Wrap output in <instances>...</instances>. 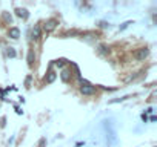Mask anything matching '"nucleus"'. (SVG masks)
<instances>
[{
    "instance_id": "nucleus-1",
    "label": "nucleus",
    "mask_w": 157,
    "mask_h": 147,
    "mask_svg": "<svg viewBox=\"0 0 157 147\" xmlns=\"http://www.w3.org/2000/svg\"><path fill=\"white\" fill-rule=\"evenodd\" d=\"M57 26H59V20H57V19H48V20L43 23V31H45L46 34H49V32H52Z\"/></svg>"
},
{
    "instance_id": "nucleus-2",
    "label": "nucleus",
    "mask_w": 157,
    "mask_h": 147,
    "mask_svg": "<svg viewBox=\"0 0 157 147\" xmlns=\"http://www.w3.org/2000/svg\"><path fill=\"white\" fill-rule=\"evenodd\" d=\"M80 92H82L83 95H94V94H96V86L90 84L88 81H82Z\"/></svg>"
},
{
    "instance_id": "nucleus-3",
    "label": "nucleus",
    "mask_w": 157,
    "mask_h": 147,
    "mask_svg": "<svg viewBox=\"0 0 157 147\" xmlns=\"http://www.w3.org/2000/svg\"><path fill=\"white\" fill-rule=\"evenodd\" d=\"M148 55H149V49L148 48H139V49L134 51V58L139 60V61H143Z\"/></svg>"
},
{
    "instance_id": "nucleus-4",
    "label": "nucleus",
    "mask_w": 157,
    "mask_h": 147,
    "mask_svg": "<svg viewBox=\"0 0 157 147\" xmlns=\"http://www.w3.org/2000/svg\"><path fill=\"white\" fill-rule=\"evenodd\" d=\"M40 37H42V28H40L39 25H36V26L31 29V38H33L34 41H39Z\"/></svg>"
},
{
    "instance_id": "nucleus-5",
    "label": "nucleus",
    "mask_w": 157,
    "mask_h": 147,
    "mask_svg": "<svg viewBox=\"0 0 157 147\" xmlns=\"http://www.w3.org/2000/svg\"><path fill=\"white\" fill-rule=\"evenodd\" d=\"M71 77H72V75H71V70H69V69H63L62 74H60V78H62L63 83H69V81H71Z\"/></svg>"
},
{
    "instance_id": "nucleus-6",
    "label": "nucleus",
    "mask_w": 157,
    "mask_h": 147,
    "mask_svg": "<svg viewBox=\"0 0 157 147\" xmlns=\"http://www.w3.org/2000/svg\"><path fill=\"white\" fill-rule=\"evenodd\" d=\"M16 14H17V17H20V19H23V20H26V19L29 17V14H28V11H26L25 8H17V9H16Z\"/></svg>"
},
{
    "instance_id": "nucleus-7",
    "label": "nucleus",
    "mask_w": 157,
    "mask_h": 147,
    "mask_svg": "<svg viewBox=\"0 0 157 147\" xmlns=\"http://www.w3.org/2000/svg\"><path fill=\"white\" fill-rule=\"evenodd\" d=\"M8 35H10L11 38L17 40V38L20 37V31H19V28H10V31H8Z\"/></svg>"
},
{
    "instance_id": "nucleus-8",
    "label": "nucleus",
    "mask_w": 157,
    "mask_h": 147,
    "mask_svg": "<svg viewBox=\"0 0 157 147\" xmlns=\"http://www.w3.org/2000/svg\"><path fill=\"white\" fill-rule=\"evenodd\" d=\"M56 77H57V75H56V72H54V70H49V72H48V77L45 78V81H46L48 84H51V83L56 80Z\"/></svg>"
},
{
    "instance_id": "nucleus-9",
    "label": "nucleus",
    "mask_w": 157,
    "mask_h": 147,
    "mask_svg": "<svg viewBox=\"0 0 157 147\" xmlns=\"http://www.w3.org/2000/svg\"><path fill=\"white\" fill-rule=\"evenodd\" d=\"M34 60H36V54H34V51H29V52H28V66H29V67H33Z\"/></svg>"
},
{
    "instance_id": "nucleus-10",
    "label": "nucleus",
    "mask_w": 157,
    "mask_h": 147,
    "mask_svg": "<svg viewBox=\"0 0 157 147\" xmlns=\"http://www.w3.org/2000/svg\"><path fill=\"white\" fill-rule=\"evenodd\" d=\"M99 54H102V55H105V54H109V48H106V46H99Z\"/></svg>"
},
{
    "instance_id": "nucleus-11",
    "label": "nucleus",
    "mask_w": 157,
    "mask_h": 147,
    "mask_svg": "<svg viewBox=\"0 0 157 147\" xmlns=\"http://www.w3.org/2000/svg\"><path fill=\"white\" fill-rule=\"evenodd\" d=\"M6 55H8V57H11V58H14L17 54H16L14 48H8V49H6Z\"/></svg>"
},
{
    "instance_id": "nucleus-12",
    "label": "nucleus",
    "mask_w": 157,
    "mask_h": 147,
    "mask_svg": "<svg viewBox=\"0 0 157 147\" xmlns=\"http://www.w3.org/2000/svg\"><path fill=\"white\" fill-rule=\"evenodd\" d=\"M3 19H5V20H6V22H10V23H11V22H13V17H11V16H10V14H8V13H5V14H3Z\"/></svg>"
},
{
    "instance_id": "nucleus-13",
    "label": "nucleus",
    "mask_w": 157,
    "mask_h": 147,
    "mask_svg": "<svg viewBox=\"0 0 157 147\" xmlns=\"http://www.w3.org/2000/svg\"><path fill=\"white\" fill-rule=\"evenodd\" d=\"M131 23H132V22H125V23H123V25L120 26V31H123V29H126V28H128V26H129Z\"/></svg>"
},
{
    "instance_id": "nucleus-14",
    "label": "nucleus",
    "mask_w": 157,
    "mask_h": 147,
    "mask_svg": "<svg viewBox=\"0 0 157 147\" xmlns=\"http://www.w3.org/2000/svg\"><path fill=\"white\" fill-rule=\"evenodd\" d=\"M56 66H59V67H62L63 64H65V60H56V63H54Z\"/></svg>"
}]
</instances>
